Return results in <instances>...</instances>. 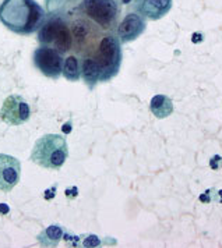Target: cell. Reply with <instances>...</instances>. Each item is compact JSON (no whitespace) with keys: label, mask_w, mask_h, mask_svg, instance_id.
<instances>
[{"label":"cell","mask_w":222,"mask_h":248,"mask_svg":"<svg viewBox=\"0 0 222 248\" xmlns=\"http://www.w3.org/2000/svg\"><path fill=\"white\" fill-rule=\"evenodd\" d=\"M133 0H120V4H124V6H130Z\"/></svg>","instance_id":"25"},{"label":"cell","mask_w":222,"mask_h":248,"mask_svg":"<svg viewBox=\"0 0 222 248\" xmlns=\"http://www.w3.org/2000/svg\"><path fill=\"white\" fill-rule=\"evenodd\" d=\"M78 12L102 31L112 34L119 23L120 0H83L78 4Z\"/></svg>","instance_id":"5"},{"label":"cell","mask_w":222,"mask_h":248,"mask_svg":"<svg viewBox=\"0 0 222 248\" xmlns=\"http://www.w3.org/2000/svg\"><path fill=\"white\" fill-rule=\"evenodd\" d=\"M63 227L59 225H52L49 227H46L45 230L41 232V234H38V243L42 247H56L60 240L63 238Z\"/></svg>","instance_id":"13"},{"label":"cell","mask_w":222,"mask_h":248,"mask_svg":"<svg viewBox=\"0 0 222 248\" xmlns=\"http://www.w3.org/2000/svg\"><path fill=\"white\" fill-rule=\"evenodd\" d=\"M122 64V42L113 34H106L98 47L81 62V76L92 90L98 82L115 78Z\"/></svg>","instance_id":"1"},{"label":"cell","mask_w":222,"mask_h":248,"mask_svg":"<svg viewBox=\"0 0 222 248\" xmlns=\"http://www.w3.org/2000/svg\"><path fill=\"white\" fill-rule=\"evenodd\" d=\"M150 110L156 119H167L173 113V102L167 95H155L150 102Z\"/></svg>","instance_id":"12"},{"label":"cell","mask_w":222,"mask_h":248,"mask_svg":"<svg viewBox=\"0 0 222 248\" xmlns=\"http://www.w3.org/2000/svg\"><path fill=\"white\" fill-rule=\"evenodd\" d=\"M31 117V108L28 102L20 95L7 96L0 109V119L9 125H20L27 123Z\"/></svg>","instance_id":"8"},{"label":"cell","mask_w":222,"mask_h":248,"mask_svg":"<svg viewBox=\"0 0 222 248\" xmlns=\"http://www.w3.org/2000/svg\"><path fill=\"white\" fill-rule=\"evenodd\" d=\"M83 0H45L46 12L53 14H66L74 7H78V4Z\"/></svg>","instance_id":"14"},{"label":"cell","mask_w":222,"mask_h":248,"mask_svg":"<svg viewBox=\"0 0 222 248\" xmlns=\"http://www.w3.org/2000/svg\"><path fill=\"white\" fill-rule=\"evenodd\" d=\"M203 39H204L203 32H194V35H193V42H194V44L200 42V41H203Z\"/></svg>","instance_id":"22"},{"label":"cell","mask_w":222,"mask_h":248,"mask_svg":"<svg viewBox=\"0 0 222 248\" xmlns=\"http://www.w3.org/2000/svg\"><path fill=\"white\" fill-rule=\"evenodd\" d=\"M10 212V208L7 206V205H4V203H0V214L1 215H6Z\"/></svg>","instance_id":"23"},{"label":"cell","mask_w":222,"mask_h":248,"mask_svg":"<svg viewBox=\"0 0 222 248\" xmlns=\"http://www.w3.org/2000/svg\"><path fill=\"white\" fill-rule=\"evenodd\" d=\"M68 158V145L66 138L59 134H45L38 138L30 159L39 168L59 170Z\"/></svg>","instance_id":"3"},{"label":"cell","mask_w":222,"mask_h":248,"mask_svg":"<svg viewBox=\"0 0 222 248\" xmlns=\"http://www.w3.org/2000/svg\"><path fill=\"white\" fill-rule=\"evenodd\" d=\"M45 16V10L35 0H3L0 4V23L14 34L36 32Z\"/></svg>","instance_id":"2"},{"label":"cell","mask_w":222,"mask_h":248,"mask_svg":"<svg viewBox=\"0 0 222 248\" xmlns=\"http://www.w3.org/2000/svg\"><path fill=\"white\" fill-rule=\"evenodd\" d=\"M62 130H63V133H65V134H68V133H70V130H71V122H67V123L62 127Z\"/></svg>","instance_id":"24"},{"label":"cell","mask_w":222,"mask_h":248,"mask_svg":"<svg viewBox=\"0 0 222 248\" xmlns=\"http://www.w3.org/2000/svg\"><path fill=\"white\" fill-rule=\"evenodd\" d=\"M78 240H81V247H100L101 244L100 237L95 234H84L78 237Z\"/></svg>","instance_id":"16"},{"label":"cell","mask_w":222,"mask_h":248,"mask_svg":"<svg viewBox=\"0 0 222 248\" xmlns=\"http://www.w3.org/2000/svg\"><path fill=\"white\" fill-rule=\"evenodd\" d=\"M147 28L144 17H141L137 13H127L122 21H119L116 27V36L122 44H129L136 41L140 35L143 34Z\"/></svg>","instance_id":"10"},{"label":"cell","mask_w":222,"mask_h":248,"mask_svg":"<svg viewBox=\"0 0 222 248\" xmlns=\"http://www.w3.org/2000/svg\"><path fill=\"white\" fill-rule=\"evenodd\" d=\"M66 14L48 13L41 28L38 30V42L41 46H51L60 52L67 53L73 47V36L70 24L67 23Z\"/></svg>","instance_id":"4"},{"label":"cell","mask_w":222,"mask_h":248,"mask_svg":"<svg viewBox=\"0 0 222 248\" xmlns=\"http://www.w3.org/2000/svg\"><path fill=\"white\" fill-rule=\"evenodd\" d=\"M67 197H70V198H74V197H77L78 190L77 187H70V188H67L66 191H65Z\"/></svg>","instance_id":"20"},{"label":"cell","mask_w":222,"mask_h":248,"mask_svg":"<svg viewBox=\"0 0 222 248\" xmlns=\"http://www.w3.org/2000/svg\"><path fill=\"white\" fill-rule=\"evenodd\" d=\"M172 0H133L132 10L145 20L156 21L165 17L172 9Z\"/></svg>","instance_id":"11"},{"label":"cell","mask_w":222,"mask_h":248,"mask_svg":"<svg viewBox=\"0 0 222 248\" xmlns=\"http://www.w3.org/2000/svg\"><path fill=\"white\" fill-rule=\"evenodd\" d=\"M221 163H222V158L220 155H215V156H212V159L210 160V166H211V169L214 170H218L221 168Z\"/></svg>","instance_id":"17"},{"label":"cell","mask_w":222,"mask_h":248,"mask_svg":"<svg viewBox=\"0 0 222 248\" xmlns=\"http://www.w3.org/2000/svg\"><path fill=\"white\" fill-rule=\"evenodd\" d=\"M70 31L73 36V47H76L78 55H85L84 57L89 56L100 45L101 41L98 36L102 30L84 16L81 17L78 14V18L71 21Z\"/></svg>","instance_id":"6"},{"label":"cell","mask_w":222,"mask_h":248,"mask_svg":"<svg viewBox=\"0 0 222 248\" xmlns=\"http://www.w3.org/2000/svg\"><path fill=\"white\" fill-rule=\"evenodd\" d=\"M56 188H57V184H55V186H52L51 188H48V190H46V191L44 192L45 200H48V201L53 200V197H55V194H56Z\"/></svg>","instance_id":"19"},{"label":"cell","mask_w":222,"mask_h":248,"mask_svg":"<svg viewBox=\"0 0 222 248\" xmlns=\"http://www.w3.org/2000/svg\"><path fill=\"white\" fill-rule=\"evenodd\" d=\"M21 179L20 160L7 154H0V191H11Z\"/></svg>","instance_id":"9"},{"label":"cell","mask_w":222,"mask_h":248,"mask_svg":"<svg viewBox=\"0 0 222 248\" xmlns=\"http://www.w3.org/2000/svg\"><path fill=\"white\" fill-rule=\"evenodd\" d=\"M212 201L222 203V190H220V191L212 192Z\"/></svg>","instance_id":"21"},{"label":"cell","mask_w":222,"mask_h":248,"mask_svg":"<svg viewBox=\"0 0 222 248\" xmlns=\"http://www.w3.org/2000/svg\"><path fill=\"white\" fill-rule=\"evenodd\" d=\"M62 74L68 81H78L81 77V62L77 56H67L63 62Z\"/></svg>","instance_id":"15"},{"label":"cell","mask_w":222,"mask_h":248,"mask_svg":"<svg viewBox=\"0 0 222 248\" xmlns=\"http://www.w3.org/2000/svg\"><path fill=\"white\" fill-rule=\"evenodd\" d=\"M34 64L48 78H59L63 70V56L51 46H39L34 50Z\"/></svg>","instance_id":"7"},{"label":"cell","mask_w":222,"mask_h":248,"mask_svg":"<svg viewBox=\"0 0 222 248\" xmlns=\"http://www.w3.org/2000/svg\"><path fill=\"white\" fill-rule=\"evenodd\" d=\"M212 192H214V188H208L207 191L204 192V194H201L200 195V201L201 202H211L212 201Z\"/></svg>","instance_id":"18"}]
</instances>
